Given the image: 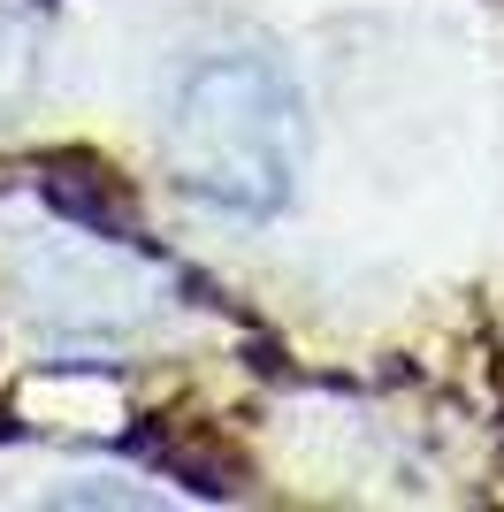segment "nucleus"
<instances>
[{
	"label": "nucleus",
	"mask_w": 504,
	"mask_h": 512,
	"mask_svg": "<svg viewBox=\"0 0 504 512\" xmlns=\"http://www.w3.org/2000/svg\"><path fill=\"white\" fill-rule=\"evenodd\" d=\"M306 161V100L291 69L260 46H222L176 77L168 169L191 199L222 214H275Z\"/></svg>",
	"instance_id": "1"
},
{
	"label": "nucleus",
	"mask_w": 504,
	"mask_h": 512,
	"mask_svg": "<svg viewBox=\"0 0 504 512\" xmlns=\"http://www.w3.org/2000/svg\"><path fill=\"white\" fill-rule=\"evenodd\" d=\"M16 85V31H8V23H0V92Z\"/></svg>",
	"instance_id": "2"
}]
</instances>
